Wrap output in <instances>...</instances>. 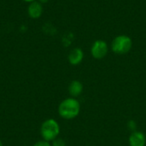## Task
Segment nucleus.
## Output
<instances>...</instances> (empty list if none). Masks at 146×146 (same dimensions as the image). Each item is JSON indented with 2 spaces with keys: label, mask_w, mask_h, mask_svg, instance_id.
I'll return each mask as SVG.
<instances>
[{
  "label": "nucleus",
  "mask_w": 146,
  "mask_h": 146,
  "mask_svg": "<svg viewBox=\"0 0 146 146\" xmlns=\"http://www.w3.org/2000/svg\"><path fill=\"white\" fill-rule=\"evenodd\" d=\"M0 146H3V143H2V141L0 140Z\"/></svg>",
  "instance_id": "4468645a"
},
{
  "label": "nucleus",
  "mask_w": 146,
  "mask_h": 146,
  "mask_svg": "<svg viewBox=\"0 0 146 146\" xmlns=\"http://www.w3.org/2000/svg\"><path fill=\"white\" fill-rule=\"evenodd\" d=\"M84 90L83 84L80 80H73L70 82L68 86V93L72 98H78L80 97Z\"/></svg>",
  "instance_id": "6e6552de"
},
{
  "label": "nucleus",
  "mask_w": 146,
  "mask_h": 146,
  "mask_svg": "<svg viewBox=\"0 0 146 146\" xmlns=\"http://www.w3.org/2000/svg\"><path fill=\"white\" fill-rule=\"evenodd\" d=\"M68 59V62H69V63L71 65L77 66V65H79V64H80L82 62V61L84 59V52L79 47L74 48L69 52Z\"/></svg>",
  "instance_id": "0eeeda50"
},
{
  "label": "nucleus",
  "mask_w": 146,
  "mask_h": 146,
  "mask_svg": "<svg viewBox=\"0 0 146 146\" xmlns=\"http://www.w3.org/2000/svg\"><path fill=\"white\" fill-rule=\"evenodd\" d=\"M22 1H24V2H26V3H33V2H34V1H37V0H22Z\"/></svg>",
  "instance_id": "f8f14e48"
},
{
  "label": "nucleus",
  "mask_w": 146,
  "mask_h": 146,
  "mask_svg": "<svg viewBox=\"0 0 146 146\" xmlns=\"http://www.w3.org/2000/svg\"><path fill=\"white\" fill-rule=\"evenodd\" d=\"M39 3H46V2H48V0H38Z\"/></svg>",
  "instance_id": "ddd939ff"
},
{
  "label": "nucleus",
  "mask_w": 146,
  "mask_h": 146,
  "mask_svg": "<svg viewBox=\"0 0 146 146\" xmlns=\"http://www.w3.org/2000/svg\"><path fill=\"white\" fill-rule=\"evenodd\" d=\"M129 146H145L146 136L141 131H134L131 133L128 139Z\"/></svg>",
  "instance_id": "39448f33"
},
{
  "label": "nucleus",
  "mask_w": 146,
  "mask_h": 146,
  "mask_svg": "<svg viewBox=\"0 0 146 146\" xmlns=\"http://www.w3.org/2000/svg\"><path fill=\"white\" fill-rule=\"evenodd\" d=\"M51 146H66V143H65V141L62 139L56 138V139H54L52 141Z\"/></svg>",
  "instance_id": "9d476101"
},
{
  "label": "nucleus",
  "mask_w": 146,
  "mask_h": 146,
  "mask_svg": "<svg viewBox=\"0 0 146 146\" xmlns=\"http://www.w3.org/2000/svg\"><path fill=\"white\" fill-rule=\"evenodd\" d=\"M40 133L44 140L48 142L56 139L60 133V126L54 119H47L44 121L40 128Z\"/></svg>",
  "instance_id": "7ed1b4c3"
},
{
  "label": "nucleus",
  "mask_w": 146,
  "mask_h": 146,
  "mask_svg": "<svg viewBox=\"0 0 146 146\" xmlns=\"http://www.w3.org/2000/svg\"><path fill=\"white\" fill-rule=\"evenodd\" d=\"M44 9L42 3H39L38 0L33 3H30L27 7V14L30 18L32 19H38L43 14Z\"/></svg>",
  "instance_id": "423d86ee"
},
{
  "label": "nucleus",
  "mask_w": 146,
  "mask_h": 146,
  "mask_svg": "<svg viewBox=\"0 0 146 146\" xmlns=\"http://www.w3.org/2000/svg\"><path fill=\"white\" fill-rule=\"evenodd\" d=\"M127 128L133 133L134 131H137V123L134 120H130L128 122H127Z\"/></svg>",
  "instance_id": "1a4fd4ad"
},
{
  "label": "nucleus",
  "mask_w": 146,
  "mask_h": 146,
  "mask_svg": "<svg viewBox=\"0 0 146 146\" xmlns=\"http://www.w3.org/2000/svg\"><path fill=\"white\" fill-rule=\"evenodd\" d=\"M133 48V40L127 35H118L111 43V50L117 55L127 54Z\"/></svg>",
  "instance_id": "f03ea898"
},
{
  "label": "nucleus",
  "mask_w": 146,
  "mask_h": 146,
  "mask_svg": "<svg viewBox=\"0 0 146 146\" xmlns=\"http://www.w3.org/2000/svg\"><path fill=\"white\" fill-rule=\"evenodd\" d=\"M33 146H51L50 142L46 141V140H40L38 142H37Z\"/></svg>",
  "instance_id": "9b49d317"
},
{
  "label": "nucleus",
  "mask_w": 146,
  "mask_h": 146,
  "mask_svg": "<svg viewBox=\"0 0 146 146\" xmlns=\"http://www.w3.org/2000/svg\"><path fill=\"white\" fill-rule=\"evenodd\" d=\"M109 52L108 44L103 39L95 40L91 47V55L94 59L101 60L104 58Z\"/></svg>",
  "instance_id": "20e7f679"
},
{
  "label": "nucleus",
  "mask_w": 146,
  "mask_h": 146,
  "mask_svg": "<svg viewBox=\"0 0 146 146\" xmlns=\"http://www.w3.org/2000/svg\"><path fill=\"white\" fill-rule=\"evenodd\" d=\"M80 112V104L74 98H68L61 102L58 106L59 115L65 120H72L79 115Z\"/></svg>",
  "instance_id": "f257e3e1"
}]
</instances>
